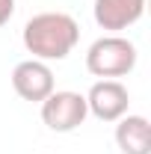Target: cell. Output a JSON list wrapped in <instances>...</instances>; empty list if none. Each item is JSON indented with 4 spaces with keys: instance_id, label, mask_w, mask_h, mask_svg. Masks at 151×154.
<instances>
[{
    "instance_id": "cell-1",
    "label": "cell",
    "mask_w": 151,
    "mask_h": 154,
    "mask_svg": "<svg viewBox=\"0 0 151 154\" xmlns=\"http://www.w3.org/2000/svg\"><path fill=\"white\" fill-rule=\"evenodd\" d=\"M80 42V27L65 12H39L24 24V48L33 59H65Z\"/></svg>"
},
{
    "instance_id": "cell-2",
    "label": "cell",
    "mask_w": 151,
    "mask_h": 154,
    "mask_svg": "<svg viewBox=\"0 0 151 154\" xmlns=\"http://www.w3.org/2000/svg\"><path fill=\"white\" fill-rule=\"evenodd\" d=\"M133 65H136V45L122 36H104L92 42L86 51V68H89V74L101 77V80L131 74Z\"/></svg>"
},
{
    "instance_id": "cell-3",
    "label": "cell",
    "mask_w": 151,
    "mask_h": 154,
    "mask_svg": "<svg viewBox=\"0 0 151 154\" xmlns=\"http://www.w3.org/2000/svg\"><path fill=\"white\" fill-rule=\"evenodd\" d=\"M89 116V107H86V95L80 92H71V89H62V92H51V95L42 101V122L57 131V134H71L77 131Z\"/></svg>"
},
{
    "instance_id": "cell-4",
    "label": "cell",
    "mask_w": 151,
    "mask_h": 154,
    "mask_svg": "<svg viewBox=\"0 0 151 154\" xmlns=\"http://www.w3.org/2000/svg\"><path fill=\"white\" fill-rule=\"evenodd\" d=\"M128 104H131V95L119 80H98L86 95L89 113L101 122H119L122 116H128Z\"/></svg>"
},
{
    "instance_id": "cell-5",
    "label": "cell",
    "mask_w": 151,
    "mask_h": 154,
    "mask_svg": "<svg viewBox=\"0 0 151 154\" xmlns=\"http://www.w3.org/2000/svg\"><path fill=\"white\" fill-rule=\"evenodd\" d=\"M12 86L24 101L42 104L45 98L54 92V71L42 59H24L12 71Z\"/></svg>"
},
{
    "instance_id": "cell-6",
    "label": "cell",
    "mask_w": 151,
    "mask_h": 154,
    "mask_svg": "<svg viewBox=\"0 0 151 154\" xmlns=\"http://www.w3.org/2000/svg\"><path fill=\"white\" fill-rule=\"evenodd\" d=\"M95 24L101 30H128L145 12V0H95Z\"/></svg>"
},
{
    "instance_id": "cell-7",
    "label": "cell",
    "mask_w": 151,
    "mask_h": 154,
    "mask_svg": "<svg viewBox=\"0 0 151 154\" xmlns=\"http://www.w3.org/2000/svg\"><path fill=\"white\" fill-rule=\"evenodd\" d=\"M116 145L122 154H151V125L145 116H122L116 125Z\"/></svg>"
},
{
    "instance_id": "cell-8",
    "label": "cell",
    "mask_w": 151,
    "mask_h": 154,
    "mask_svg": "<svg viewBox=\"0 0 151 154\" xmlns=\"http://www.w3.org/2000/svg\"><path fill=\"white\" fill-rule=\"evenodd\" d=\"M12 15H15V0H0V27L9 24Z\"/></svg>"
}]
</instances>
